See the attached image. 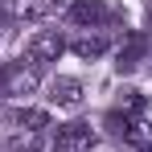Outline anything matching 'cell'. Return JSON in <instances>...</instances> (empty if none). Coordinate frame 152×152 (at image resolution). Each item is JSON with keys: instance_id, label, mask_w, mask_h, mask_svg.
I'll use <instances>...</instances> for the list:
<instances>
[{"instance_id": "cell-1", "label": "cell", "mask_w": 152, "mask_h": 152, "mask_svg": "<svg viewBox=\"0 0 152 152\" xmlns=\"http://www.w3.org/2000/svg\"><path fill=\"white\" fill-rule=\"evenodd\" d=\"M37 91V66H4L0 70V99H29Z\"/></svg>"}, {"instance_id": "cell-2", "label": "cell", "mask_w": 152, "mask_h": 152, "mask_svg": "<svg viewBox=\"0 0 152 152\" xmlns=\"http://www.w3.org/2000/svg\"><path fill=\"white\" fill-rule=\"evenodd\" d=\"M62 50H66V37H62L58 29H37V33L29 37V45H25V53H29L33 66L58 62V53H62Z\"/></svg>"}, {"instance_id": "cell-3", "label": "cell", "mask_w": 152, "mask_h": 152, "mask_svg": "<svg viewBox=\"0 0 152 152\" xmlns=\"http://www.w3.org/2000/svg\"><path fill=\"white\" fill-rule=\"evenodd\" d=\"M53 148H58V152H91V148H95L91 124H66V127H58Z\"/></svg>"}, {"instance_id": "cell-4", "label": "cell", "mask_w": 152, "mask_h": 152, "mask_svg": "<svg viewBox=\"0 0 152 152\" xmlns=\"http://www.w3.org/2000/svg\"><path fill=\"white\" fill-rule=\"evenodd\" d=\"M70 21L82 25V29H99V25L111 21V8H107L103 0H74V4H70Z\"/></svg>"}, {"instance_id": "cell-5", "label": "cell", "mask_w": 152, "mask_h": 152, "mask_svg": "<svg viewBox=\"0 0 152 152\" xmlns=\"http://www.w3.org/2000/svg\"><path fill=\"white\" fill-rule=\"evenodd\" d=\"M70 50H74L78 58H86V62H95V58H103V53L111 50V37L99 33V29H95V33H78L74 41H70Z\"/></svg>"}, {"instance_id": "cell-6", "label": "cell", "mask_w": 152, "mask_h": 152, "mask_svg": "<svg viewBox=\"0 0 152 152\" xmlns=\"http://www.w3.org/2000/svg\"><path fill=\"white\" fill-rule=\"evenodd\" d=\"M50 103L53 107H78L82 103V82L78 78H53L50 82Z\"/></svg>"}, {"instance_id": "cell-7", "label": "cell", "mask_w": 152, "mask_h": 152, "mask_svg": "<svg viewBox=\"0 0 152 152\" xmlns=\"http://www.w3.org/2000/svg\"><path fill=\"white\" fill-rule=\"evenodd\" d=\"M45 144H41V132H17L8 144H4V152H41Z\"/></svg>"}, {"instance_id": "cell-8", "label": "cell", "mask_w": 152, "mask_h": 152, "mask_svg": "<svg viewBox=\"0 0 152 152\" xmlns=\"http://www.w3.org/2000/svg\"><path fill=\"white\" fill-rule=\"evenodd\" d=\"M17 127H21V132H45V127H50V115H45V111H33V107H29V111H17Z\"/></svg>"}, {"instance_id": "cell-9", "label": "cell", "mask_w": 152, "mask_h": 152, "mask_svg": "<svg viewBox=\"0 0 152 152\" xmlns=\"http://www.w3.org/2000/svg\"><path fill=\"white\" fill-rule=\"evenodd\" d=\"M140 53H144V37H132L127 50H119V70H132V66L140 62Z\"/></svg>"}, {"instance_id": "cell-10", "label": "cell", "mask_w": 152, "mask_h": 152, "mask_svg": "<svg viewBox=\"0 0 152 152\" xmlns=\"http://www.w3.org/2000/svg\"><path fill=\"white\" fill-rule=\"evenodd\" d=\"M41 152H58V148H53V144H50V148H41Z\"/></svg>"}]
</instances>
